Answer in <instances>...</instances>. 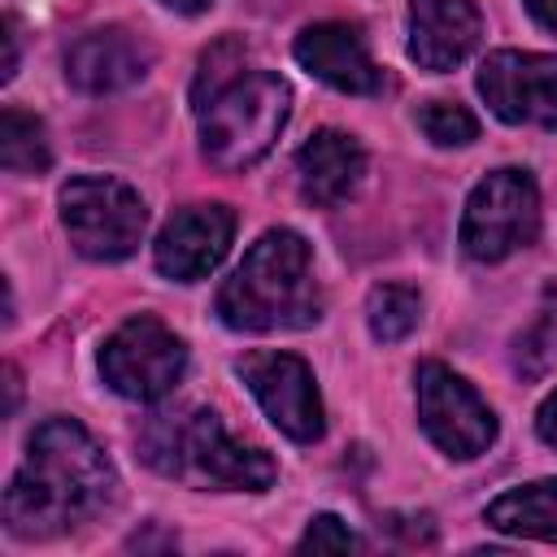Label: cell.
<instances>
[{
  "instance_id": "cell-20",
  "label": "cell",
  "mask_w": 557,
  "mask_h": 557,
  "mask_svg": "<svg viewBox=\"0 0 557 557\" xmlns=\"http://www.w3.org/2000/svg\"><path fill=\"white\" fill-rule=\"evenodd\" d=\"M296 548L300 553H352V548H361V540L335 513H318V518H309V527H305Z\"/></svg>"
},
{
  "instance_id": "cell-4",
  "label": "cell",
  "mask_w": 557,
  "mask_h": 557,
  "mask_svg": "<svg viewBox=\"0 0 557 557\" xmlns=\"http://www.w3.org/2000/svg\"><path fill=\"white\" fill-rule=\"evenodd\" d=\"M144 461L178 479L187 487H222V492H265L278 479L270 453L239 444L213 409H170L157 413L139 435Z\"/></svg>"
},
{
  "instance_id": "cell-7",
  "label": "cell",
  "mask_w": 557,
  "mask_h": 557,
  "mask_svg": "<svg viewBox=\"0 0 557 557\" xmlns=\"http://www.w3.org/2000/svg\"><path fill=\"white\" fill-rule=\"evenodd\" d=\"M187 370V344L157 318L135 313L100 344V379L126 400H161Z\"/></svg>"
},
{
  "instance_id": "cell-12",
  "label": "cell",
  "mask_w": 557,
  "mask_h": 557,
  "mask_svg": "<svg viewBox=\"0 0 557 557\" xmlns=\"http://www.w3.org/2000/svg\"><path fill=\"white\" fill-rule=\"evenodd\" d=\"M157 61V48L131 26H100L65 48V83L83 96H109L139 83Z\"/></svg>"
},
{
  "instance_id": "cell-16",
  "label": "cell",
  "mask_w": 557,
  "mask_h": 557,
  "mask_svg": "<svg viewBox=\"0 0 557 557\" xmlns=\"http://www.w3.org/2000/svg\"><path fill=\"white\" fill-rule=\"evenodd\" d=\"M483 518H487V527H496L505 535L557 544V479H535V483H518V487L500 492L483 509Z\"/></svg>"
},
{
  "instance_id": "cell-13",
  "label": "cell",
  "mask_w": 557,
  "mask_h": 557,
  "mask_svg": "<svg viewBox=\"0 0 557 557\" xmlns=\"http://www.w3.org/2000/svg\"><path fill=\"white\" fill-rule=\"evenodd\" d=\"M292 57L300 61V70H309L313 78H322L335 91L348 96H374L383 91V70L374 65L361 26L352 22H313L296 35Z\"/></svg>"
},
{
  "instance_id": "cell-18",
  "label": "cell",
  "mask_w": 557,
  "mask_h": 557,
  "mask_svg": "<svg viewBox=\"0 0 557 557\" xmlns=\"http://www.w3.org/2000/svg\"><path fill=\"white\" fill-rule=\"evenodd\" d=\"M422 322V296L405 283H379L366 296V326L379 344H400Z\"/></svg>"
},
{
  "instance_id": "cell-5",
  "label": "cell",
  "mask_w": 557,
  "mask_h": 557,
  "mask_svg": "<svg viewBox=\"0 0 557 557\" xmlns=\"http://www.w3.org/2000/svg\"><path fill=\"white\" fill-rule=\"evenodd\" d=\"M535 235H540V187L527 170L500 165L470 187L457 226L461 252L470 261L496 265L518 248L535 244Z\"/></svg>"
},
{
  "instance_id": "cell-15",
  "label": "cell",
  "mask_w": 557,
  "mask_h": 557,
  "mask_svg": "<svg viewBox=\"0 0 557 557\" xmlns=\"http://www.w3.org/2000/svg\"><path fill=\"white\" fill-rule=\"evenodd\" d=\"M296 187L300 196L313 205V209H335L344 205L361 174H366V148L357 135L348 131H335V126H322L313 131L300 148H296Z\"/></svg>"
},
{
  "instance_id": "cell-23",
  "label": "cell",
  "mask_w": 557,
  "mask_h": 557,
  "mask_svg": "<svg viewBox=\"0 0 557 557\" xmlns=\"http://www.w3.org/2000/svg\"><path fill=\"white\" fill-rule=\"evenodd\" d=\"M527 4V13L544 26V30H557V0H522Z\"/></svg>"
},
{
  "instance_id": "cell-17",
  "label": "cell",
  "mask_w": 557,
  "mask_h": 557,
  "mask_svg": "<svg viewBox=\"0 0 557 557\" xmlns=\"http://www.w3.org/2000/svg\"><path fill=\"white\" fill-rule=\"evenodd\" d=\"M0 165L9 174H44L52 165V144L44 122L17 104L0 113Z\"/></svg>"
},
{
  "instance_id": "cell-22",
  "label": "cell",
  "mask_w": 557,
  "mask_h": 557,
  "mask_svg": "<svg viewBox=\"0 0 557 557\" xmlns=\"http://www.w3.org/2000/svg\"><path fill=\"white\" fill-rule=\"evenodd\" d=\"M4 48H9V57H4V83L17 74V48H22V35H17V17L9 13L4 17Z\"/></svg>"
},
{
  "instance_id": "cell-9",
  "label": "cell",
  "mask_w": 557,
  "mask_h": 557,
  "mask_svg": "<svg viewBox=\"0 0 557 557\" xmlns=\"http://www.w3.org/2000/svg\"><path fill=\"white\" fill-rule=\"evenodd\" d=\"M235 374L248 383V392L257 396L261 413L296 444H313L326 431V413H322V396L313 383V370L296 357V352H274V348H257L244 352L235 361Z\"/></svg>"
},
{
  "instance_id": "cell-1",
  "label": "cell",
  "mask_w": 557,
  "mask_h": 557,
  "mask_svg": "<svg viewBox=\"0 0 557 557\" xmlns=\"http://www.w3.org/2000/svg\"><path fill=\"white\" fill-rule=\"evenodd\" d=\"M117 470L91 431L74 418H48L4 487V531L17 540L78 531L117 500Z\"/></svg>"
},
{
  "instance_id": "cell-11",
  "label": "cell",
  "mask_w": 557,
  "mask_h": 557,
  "mask_svg": "<svg viewBox=\"0 0 557 557\" xmlns=\"http://www.w3.org/2000/svg\"><path fill=\"white\" fill-rule=\"evenodd\" d=\"M231 239H235V213L226 205H218V200L187 205L161 226V235L152 244V261L165 278L196 283L222 265V257L231 252Z\"/></svg>"
},
{
  "instance_id": "cell-14",
  "label": "cell",
  "mask_w": 557,
  "mask_h": 557,
  "mask_svg": "<svg viewBox=\"0 0 557 557\" xmlns=\"http://www.w3.org/2000/svg\"><path fill=\"white\" fill-rule=\"evenodd\" d=\"M483 39V13L474 0H409V57L431 70H457Z\"/></svg>"
},
{
  "instance_id": "cell-10",
  "label": "cell",
  "mask_w": 557,
  "mask_h": 557,
  "mask_svg": "<svg viewBox=\"0 0 557 557\" xmlns=\"http://www.w3.org/2000/svg\"><path fill=\"white\" fill-rule=\"evenodd\" d=\"M479 96L509 126L557 131V57L496 48L479 65Z\"/></svg>"
},
{
  "instance_id": "cell-2",
  "label": "cell",
  "mask_w": 557,
  "mask_h": 557,
  "mask_svg": "<svg viewBox=\"0 0 557 557\" xmlns=\"http://www.w3.org/2000/svg\"><path fill=\"white\" fill-rule=\"evenodd\" d=\"M244 39H218L205 48L191 78V109L200 126V152L213 170H252L283 135L292 113V87L274 70H248Z\"/></svg>"
},
{
  "instance_id": "cell-24",
  "label": "cell",
  "mask_w": 557,
  "mask_h": 557,
  "mask_svg": "<svg viewBox=\"0 0 557 557\" xmlns=\"http://www.w3.org/2000/svg\"><path fill=\"white\" fill-rule=\"evenodd\" d=\"M157 4L170 9V13H183V17H196V13L213 9V0H157Z\"/></svg>"
},
{
  "instance_id": "cell-21",
  "label": "cell",
  "mask_w": 557,
  "mask_h": 557,
  "mask_svg": "<svg viewBox=\"0 0 557 557\" xmlns=\"http://www.w3.org/2000/svg\"><path fill=\"white\" fill-rule=\"evenodd\" d=\"M535 431H540V440L548 448H557V392H548L544 405L535 409Z\"/></svg>"
},
{
  "instance_id": "cell-3",
  "label": "cell",
  "mask_w": 557,
  "mask_h": 557,
  "mask_svg": "<svg viewBox=\"0 0 557 557\" xmlns=\"http://www.w3.org/2000/svg\"><path fill=\"white\" fill-rule=\"evenodd\" d=\"M213 313L222 326L248 335L313 326L322 318V287L313 278V248L305 235L292 226L265 231L218 287Z\"/></svg>"
},
{
  "instance_id": "cell-6",
  "label": "cell",
  "mask_w": 557,
  "mask_h": 557,
  "mask_svg": "<svg viewBox=\"0 0 557 557\" xmlns=\"http://www.w3.org/2000/svg\"><path fill=\"white\" fill-rule=\"evenodd\" d=\"M61 226L87 261H126L148 231V205L122 178L78 174L61 187Z\"/></svg>"
},
{
  "instance_id": "cell-19",
  "label": "cell",
  "mask_w": 557,
  "mask_h": 557,
  "mask_svg": "<svg viewBox=\"0 0 557 557\" xmlns=\"http://www.w3.org/2000/svg\"><path fill=\"white\" fill-rule=\"evenodd\" d=\"M418 126L435 148H466L479 139V117L457 100H426L418 109Z\"/></svg>"
},
{
  "instance_id": "cell-8",
  "label": "cell",
  "mask_w": 557,
  "mask_h": 557,
  "mask_svg": "<svg viewBox=\"0 0 557 557\" xmlns=\"http://www.w3.org/2000/svg\"><path fill=\"white\" fill-rule=\"evenodd\" d=\"M413 383H418V422L444 457L474 461L496 444V413L457 370H448L444 361H422Z\"/></svg>"
},
{
  "instance_id": "cell-25",
  "label": "cell",
  "mask_w": 557,
  "mask_h": 557,
  "mask_svg": "<svg viewBox=\"0 0 557 557\" xmlns=\"http://www.w3.org/2000/svg\"><path fill=\"white\" fill-rule=\"evenodd\" d=\"M17 409V370L9 366V413Z\"/></svg>"
}]
</instances>
